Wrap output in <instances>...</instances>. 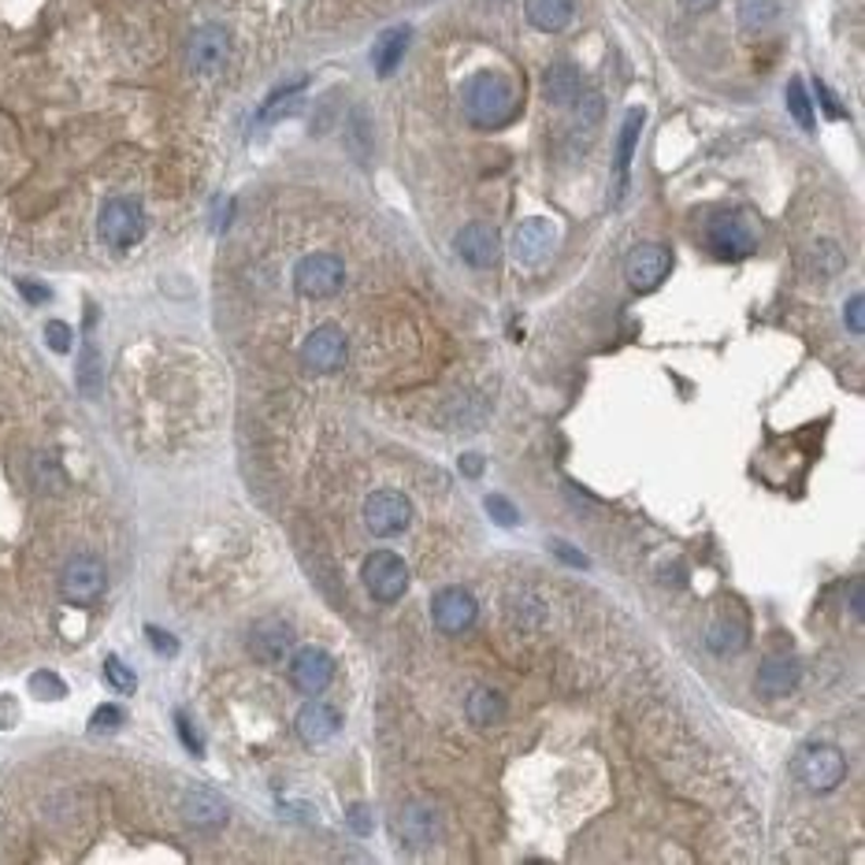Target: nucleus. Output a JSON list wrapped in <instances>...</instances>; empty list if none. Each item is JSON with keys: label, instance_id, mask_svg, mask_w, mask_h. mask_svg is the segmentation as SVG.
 <instances>
[{"label": "nucleus", "instance_id": "nucleus-1", "mask_svg": "<svg viewBox=\"0 0 865 865\" xmlns=\"http://www.w3.org/2000/svg\"><path fill=\"white\" fill-rule=\"evenodd\" d=\"M517 86L512 78L498 75V71H480L472 83L465 86V115L483 131L506 127L517 115Z\"/></svg>", "mask_w": 865, "mask_h": 865}, {"label": "nucleus", "instance_id": "nucleus-2", "mask_svg": "<svg viewBox=\"0 0 865 865\" xmlns=\"http://www.w3.org/2000/svg\"><path fill=\"white\" fill-rule=\"evenodd\" d=\"M342 283H346V264L335 254H309L294 268V291L301 297H312V301L335 297Z\"/></svg>", "mask_w": 865, "mask_h": 865}, {"label": "nucleus", "instance_id": "nucleus-3", "mask_svg": "<svg viewBox=\"0 0 865 865\" xmlns=\"http://www.w3.org/2000/svg\"><path fill=\"white\" fill-rule=\"evenodd\" d=\"M97 231H101L104 246L131 249L134 242H141V234H146V212H141V205L134 201V197H112V201H104Z\"/></svg>", "mask_w": 865, "mask_h": 865}, {"label": "nucleus", "instance_id": "nucleus-4", "mask_svg": "<svg viewBox=\"0 0 865 865\" xmlns=\"http://www.w3.org/2000/svg\"><path fill=\"white\" fill-rule=\"evenodd\" d=\"M360 580H364V588L375 602H398L405 588H409V565L391 549H375V554H368Z\"/></svg>", "mask_w": 865, "mask_h": 865}, {"label": "nucleus", "instance_id": "nucleus-5", "mask_svg": "<svg viewBox=\"0 0 865 865\" xmlns=\"http://www.w3.org/2000/svg\"><path fill=\"white\" fill-rule=\"evenodd\" d=\"M795 777L810 791H832L847 777V762L832 743H814L795 758Z\"/></svg>", "mask_w": 865, "mask_h": 865}, {"label": "nucleus", "instance_id": "nucleus-6", "mask_svg": "<svg viewBox=\"0 0 865 865\" xmlns=\"http://www.w3.org/2000/svg\"><path fill=\"white\" fill-rule=\"evenodd\" d=\"M706 242H709V249L725 260H743L754 254V246H758L754 227L746 223V215H739V212H717L714 220L706 223Z\"/></svg>", "mask_w": 865, "mask_h": 865}, {"label": "nucleus", "instance_id": "nucleus-7", "mask_svg": "<svg viewBox=\"0 0 865 865\" xmlns=\"http://www.w3.org/2000/svg\"><path fill=\"white\" fill-rule=\"evenodd\" d=\"M104 583H108L104 565L89 554L71 557L64 565V572H60V594H64L71 606H94L104 594Z\"/></svg>", "mask_w": 865, "mask_h": 865}, {"label": "nucleus", "instance_id": "nucleus-8", "mask_svg": "<svg viewBox=\"0 0 865 865\" xmlns=\"http://www.w3.org/2000/svg\"><path fill=\"white\" fill-rule=\"evenodd\" d=\"M231 57V34L223 30V26H197L190 34V41H186V64L197 75H215V71H223Z\"/></svg>", "mask_w": 865, "mask_h": 865}, {"label": "nucleus", "instance_id": "nucleus-9", "mask_svg": "<svg viewBox=\"0 0 865 865\" xmlns=\"http://www.w3.org/2000/svg\"><path fill=\"white\" fill-rule=\"evenodd\" d=\"M672 268V254L665 246H657V242H646V246H635L632 254L625 260V279L632 283V291L639 294H651L657 286L665 283V275H669Z\"/></svg>", "mask_w": 865, "mask_h": 865}, {"label": "nucleus", "instance_id": "nucleus-10", "mask_svg": "<svg viewBox=\"0 0 865 865\" xmlns=\"http://www.w3.org/2000/svg\"><path fill=\"white\" fill-rule=\"evenodd\" d=\"M409 520H412V506L398 491H375L364 506V524L380 539L401 535V531L409 528Z\"/></svg>", "mask_w": 865, "mask_h": 865}, {"label": "nucleus", "instance_id": "nucleus-11", "mask_svg": "<svg viewBox=\"0 0 865 865\" xmlns=\"http://www.w3.org/2000/svg\"><path fill=\"white\" fill-rule=\"evenodd\" d=\"M301 360H305V368H312V372H320V375L338 372V368L346 364V335L338 331V323H320V328L305 338Z\"/></svg>", "mask_w": 865, "mask_h": 865}, {"label": "nucleus", "instance_id": "nucleus-12", "mask_svg": "<svg viewBox=\"0 0 865 865\" xmlns=\"http://www.w3.org/2000/svg\"><path fill=\"white\" fill-rule=\"evenodd\" d=\"M475 598L468 594L465 588H446L435 594V602H431V617H435V628L446 635H461L468 628L475 625Z\"/></svg>", "mask_w": 865, "mask_h": 865}, {"label": "nucleus", "instance_id": "nucleus-13", "mask_svg": "<svg viewBox=\"0 0 865 865\" xmlns=\"http://www.w3.org/2000/svg\"><path fill=\"white\" fill-rule=\"evenodd\" d=\"M335 680V657L320 646H305L291 657V683L301 695H320Z\"/></svg>", "mask_w": 865, "mask_h": 865}, {"label": "nucleus", "instance_id": "nucleus-14", "mask_svg": "<svg viewBox=\"0 0 865 865\" xmlns=\"http://www.w3.org/2000/svg\"><path fill=\"white\" fill-rule=\"evenodd\" d=\"M457 257L465 260L468 268H494L502 257V238L491 223H465L457 231Z\"/></svg>", "mask_w": 865, "mask_h": 865}, {"label": "nucleus", "instance_id": "nucleus-15", "mask_svg": "<svg viewBox=\"0 0 865 865\" xmlns=\"http://www.w3.org/2000/svg\"><path fill=\"white\" fill-rule=\"evenodd\" d=\"M554 246H557V227L549 220H539V215L535 220H524L517 227V234H512V254H517L520 264H528V268L546 264Z\"/></svg>", "mask_w": 865, "mask_h": 865}, {"label": "nucleus", "instance_id": "nucleus-16", "mask_svg": "<svg viewBox=\"0 0 865 865\" xmlns=\"http://www.w3.org/2000/svg\"><path fill=\"white\" fill-rule=\"evenodd\" d=\"M291 646H294V632H291L286 620L268 617V620H257V625L249 628V654H254L257 662L279 665L286 654H291Z\"/></svg>", "mask_w": 865, "mask_h": 865}, {"label": "nucleus", "instance_id": "nucleus-17", "mask_svg": "<svg viewBox=\"0 0 865 865\" xmlns=\"http://www.w3.org/2000/svg\"><path fill=\"white\" fill-rule=\"evenodd\" d=\"M799 662L795 657H769V662L762 665L758 676H754V683H758V691L765 699H780V695H791V691L799 688Z\"/></svg>", "mask_w": 865, "mask_h": 865}, {"label": "nucleus", "instance_id": "nucleus-18", "mask_svg": "<svg viewBox=\"0 0 865 865\" xmlns=\"http://www.w3.org/2000/svg\"><path fill=\"white\" fill-rule=\"evenodd\" d=\"M183 817L197 828H215L227 821V802L209 788H190L183 795Z\"/></svg>", "mask_w": 865, "mask_h": 865}, {"label": "nucleus", "instance_id": "nucleus-19", "mask_svg": "<svg viewBox=\"0 0 865 865\" xmlns=\"http://www.w3.org/2000/svg\"><path fill=\"white\" fill-rule=\"evenodd\" d=\"M412 41V30L409 26H391V30H383L380 38L372 45V64H375V75L380 78H391L398 64L405 60V49H409Z\"/></svg>", "mask_w": 865, "mask_h": 865}, {"label": "nucleus", "instance_id": "nucleus-20", "mask_svg": "<svg viewBox=\"0 0 865 865\" xmlns=\"http://www.w3.org/2000/svg\"><path fill=\"white\" fill-rule=\"evenodd\" d=\"M297 736L305 739V743H328L331 736L338 732V714L328 706V702H309V706H301V714L294 720Z\"/></svg>", "mask_w": 865, "mask_h": 865}, {"label": "nucleus", "instance_id": "nucleus-21", "mask_svg": "<svg viewBox=\"0 0 865 865\" xmlns=\"http://www.w3.org/2000/svg\"><path fill=\"white\" fill-rule=\"evenodd\" d=\"M543 97L557 108H569L580 97V71H576L569 60H557V64L546 67L543 75Z\"/></svg>", "mask_w": 865, "mask_h": 865}, {"label": "nucleus", "instance_id": "nucleus-22", "mask_svg": "<svg viewBox=\"0 0 865 865\" xmlns=\"http://www.w3.org/2000/svg\"><path fill=\"white\" fill-rule=\"evenodd\" d=\"M524 15L535 30L557 34L572 23V0H524Z\"/></svg>", "mask_w": 865, "mask_h": 865}, {"label": "nucleus", "instance_id": "nucleus-23", "mask_svg": "<svg viewBox=\"0 0 865 865\" xmlns=\"http://www.w3.org/2000/svg\"><path fill=\"white\" fill-rule=\"evenodd\" d=\"M643 120H646L643 108H632V112L625 115V127H620V138H617V197L625 194V186H628V168H632L635 141H639V131H643Z\"/></svg>", "mask_w": 865, "mask_h": 865}, {"label": "nucleus", "instance_id": "nucleus-24", "mask_svg": "<svg viewBox=\"0 0 865 865\" xmlns=\"http://www.w3.org/2000/svg\"><path fill=\"white\" fill-rule=\"evenodd\" d=\"M736 20H739V30H746V34L769 30V26L780 20V0H739Z\"/></svg>", "mask_w": 865, "mask_h": 865}, {"label": "nucleus", "instance_id": "nucleus-25", "mask_svg": "<svg viewBox=\"0 0 865 865\" xmlns=\"http://www.w3.org/2000/svg\"><path fill=\"white\" fill-rule=\"evenodd\" d=\"M468 720L472 725H498L502 717H506V699L498 695V691H491V688H475L472 695H468Z\"/></svg>", "mask_w": 865, "mask_h": 865}, {"label": "nucleus", "instance_id": "nucleus-26", "mask_svg": "<svg viewBox=\"0 0 865 865\" xmlns=\"http://www.w3.org/2000/svg\"><path fill=\"white\" fill-rule=\"evenodd\" d=\"M101 386H104L101 349L89 346V342H86L83 357H78V391H83V398H101Z\"/></svg>", "mask_w": 865, "mask_h": 865}, {"label": "nucleus", "instance_id": "nucleus-27", "mask_svg": "<svg viewBox=\"0 0 865 865\" xmlns=\"http://www.w3.org/2000/svg\"><path fill=\"white\" fill-rule=\"evenodd\" d=\"M401 836L412 847H428L431 836H435V828H431V810H423V806L405 810V814H401Z\"/></svg>", "mask_w": 865, "mask_h": 865}, {"label": "nucleus", "instance_id": "nucleus-28", "mask_svg": "<svg viewBox=\"0 0 865 865\" xmlns=\"http://www.w3.org/2000/svg\"><path fill=\"white\" fill-rule=\"evenodd\" d=\"M706 643H709V651L714 654H736V651H743V643H746V628L743 625H717L709 628V635H706Z\"/></svg>", "mask_w": 865, "mask_h": 865}, {"label": "nucleus", "instance_id": "nucleus-29", "mask_svg": "<svg viewBox=\"0 0 865 865\" xmlns=\"http://www.w3.org/2000/svg\"><path fill=\"white\" fill-rule=\"evenodd\" d=\"M346 141L357 160H368V152H372V123H368V115L360 108H354V115L346 123Z\"/></svg>", "mask_w": 865, "mask_h": 865}, {"label": "nucleus", "instance_id": "nucleus-30", "mask_svg": "<svg viewBox=\"0 0 865 865\" xmlns=\"http://www.w3.org/2000/svg\"><path fill=\"white\" fill-rule=\"evenodd\" d=\"M788 112L802 131H814V101H810L802 78H791L788 83Z\"/></svg>", "mask_w": 865, "mask_h": 865}, {"label": "nucleus", "instance_id": "nucleus-31", "mask_svg": "<svg viewBox=\"0 0 865 865\" xmlns=\"http://www.w3.org/2000/svg\"><path fill=\"white\" fill-rule=\"evenodd\" d=\"M810 260H814V275H821V279L836 275L847 264V257L840 254V246H836V242H817L814 257H810Z\"/></svg>", "mask_w": 865, "mask_h": 865}, {"label": "nucleus", "instance_id": "nucleus-32", "mask_svg": "<svg viewBox=\"0 0 865 865\" xmlns=\"http://www.w3.org/2000/svg\"><path fill=\"white\" fill-rule=\"evenodd\" d=\"M297 97H301V83L275 89V94L268 97V104H264V112H260V120L272 123V120H279V115H286V112H291V108L297 104Z\"/></svg>", "mask_w": 865, "mask_h": 865}, {"label": "nucleus", "instance_id": "nucleus-33", "mask_svg": "<svg viewBox=\"0 0 865 865\" xmlns=\"http://www.w3.org/2000/svg\"><path fill=\"white\" fill-rule=\"evenodd\" d=\"M104 676H108V683H112V688L120 691V695H131V691L138 688L134 672L120 662V657H108V662H104Z\"/></svg>", "mask_w": 865, "mask_h": 865}, {"label": "nucleus", "instance_id": "nucleus-34", "mask_svg": "<svg viewBox=\"0 0 865 865\" xmlns=\"http://www.w3.org/2000/svg\"><path fill=\"white\" fill-rule=\"evenodd\" d=\"M483 506H486V512H491V517H494V524H502V528H512V524H517V520H520L517 506H512L509 498H502V494H486Z\"/></svg>", "mask_w": 865, "mask_h": 865}, {"label": "nucleus", "instance_id": "nucleus-35", "mask_svg": "<svg viewBox=\"0 0 865 865\" xmlns=\"http://www.w3.org/2000/svg\"><path fill=\"white\" fill-rule=\"evenodd\" d=\"M30 691L38 699H64L67 695L64 680H60V676H52V672H34L30 676Z\"/></svg>", "mask_w": 865, "mask_h": 865}, {"label": "nucleus", "instance_id": "nucleus-36", "mask_svg": "<svg viewBox=\"0 0 865 865\" xmlns=\"http://www.w3.org/2000/svg\"><path fill=\"white\" fill-rule=\"evenodd\" d=\"M123 720H127V714H123L120 706H101L94 717H89V732H101V736H108V732H115V728H120Z\"/></svg>", "mask_w": 865, "mask_h": 865}, {"label": "nucleus", "instance_id": "nucleus-37", "mask_svg": "<svg viewBox=\"0 0 865 865\" xmlns=\"http://www.w3.org/2000/svg\"><path fill=\"white\" fill-rule=\"evenodd\" d=\"M45 338H49V346L57 349V354H67L71 342H75V335H71V328H67L64 320H49V323H45Z\"/></svg>", "mask_w": 865, "mask_h": 865}, {"label": "nucleus", "instance_id": "nucleus-38", "mask_svg": "<svg viewBox=\"0 0 865 865\" xmlns=\"http://www.w3.org/2000/svg\"><path fill=\"white\" fill-rule=\"evenodd\" d=\"M814 94H817V101H821V108H825L828 120H847V112L840 108V101H836V94L821 83V78H814Z\"/></svg>", "mask_w": 865, "mask_h": 865}, {"label": "nucleus", "instance_id": "nucleus-39", "mask_svg": "<svg viewBox=\"0 0 865 865\" xmlns=\"http://www.w3.org/2000/svg\"><path fill=\"white\" fill-rule=\"evenodd\" d=\"M862 309H865V297H862V294H854L851 301H847V309H843V317H847V331H851L854 338H862V331H865V323H862Z\"/></svg>", "mask_w": 865, "mask_h": 865}, {"label": "nucleus", "instance_id": "nucleus-40", "mask_svg": "<svg viewBox=\"0 0 865 865\" xmlns=\"http://www.w3.org/2000/svg\"><path fill=\"white\" fill-rule=\"evenodd\" d=\"M175 725H178V736H183V743L190 746V754H197V758H201V754H205V743H201V736L194 732L190 717H186V714H175Z\"/></svg>", "mask_w": 865, "mask_h": 865}, {"label": "nucleus", "instance_id": "nucleus-41", "mask_svg": "<svg viewBox=\"0 0 865 865\" xmlns=\"http://www.w3.org/2000/svg\"><path fill=\"white\" fill-rule=\"evenodd\" d=\"M576 108H580V120L594 127L598 123V112H602V97L598 94H588V97H576Z\"/></svg>", "mask_w": 865, "mask_h": 865}, {"label": "nucleus", "instance_id": "nucleus-42", "mask_svg": "<svg viewBox=\"0 0 865 865\" xmlns=\"http://www.w3.org/2000/svg\"><path fill=\"white\" fill-rule=\"evenodd\" d=\"M146 635H149V643H152V646H157V651H160V654H164V657H171V654H178V643H175V639H171V635L164 632V628L149 625V628H146Z\"/></svg>", "mask_w": 865, "mask_h": 865}, {"label": "nucleus", "instance_id": "nucleus-43", "mask_svg": "<svg viewBox=\"0 0 865 865\" xmlns=\"http://www.w3.org/2000/svg\"><path fill=\"white\" fill-rule=\"evenodd\" d=\"M349 825H354L357 836H368V832H372V810L354 806V810H349Z\"/></svg>", "mask_w": 865, "mask_h": 865}, {"label": "nucleus", "instance_id": "nucleus-44", "mask_svg": "<svg viewBox=\"0 0 865 865\" xmlns=\"http://www.w3.org/2000/svg\"><path fill=\"white\" fill-rule=\"evenodd\" d=\"M554 554H557V557H561V561H569V565H576V569H588V565H591V561H588V557H583V554H580V549H569V546H565V543H554Z\"/></svg>", "mask_w": 865, "mask_h": 865}, {"label": "nucleus", "instance_id": "nucleus-45", "mask_svg": "<svg viewBox=\"0 0 865 865\" xmlns=\"http://www.w3.org/2000/svg\"><path fill=\"white\" fill-rule=\"evenodd\" d=\"M20 294L26 297V301H49V291H45V286L26 283V279H20Z\"/></svg>", "mask_w": 865, "mask_h": 865}, {"label": "nucleus", "instance_id": "nucleus-46", "mask_svg": "<svg viewBox=\"0 0 865 865\" xmlns=\"http://www.w3.org/2000/svg\"><path fill=\"white\" fill-rule=\"evenodd\" d=\"M717 0H680V8L683 12H691V15H702V12H709Z\"/></svg>", "mask_w": 865, "mask_h": 865}, {"label": "nucleus", "instance_id": "nucleus-47", "mask_svg": "<svg viewBox=\"0 0 865 865\" xmlns=\"http://www.w3.org/2000/svg\"><path fill=\"white\" fill-rule=\"evenodd\" d=\"M461 468H465V475H480V472H483V461H480V454H465V461H461Z\"/></svg>", "mask_w": 865, "mask_h": 865}, {"label": "nucleus", "instance_id": "nucleus-48", "mask_svg": "<svg viewBox=\"0 0 865 865\" xmlns=\"http://www.w3.org/2000/svg\"><path fill=\"white\" fill-rule=\"evenodd\" d=\"M851 613L854 617H862V580L851 583Z\"/></svg>", "mask_w": 865, "mask_h": 865}, {"label": "nucleus", "instance_id": "nucleus-49", "mask_svg": "<svg viewBox=\"0 0 865 865\" xmlns=\"http://www.w3.org/2000/svg\"><path fill=\"white\" fill-rule=\"evenodd\" d=\"M420 4H428V0H420Z\"/></svg>", "mask_w": 865, "mask_h": 865}]
</instances>
